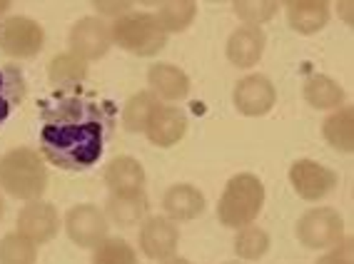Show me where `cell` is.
I'll return each instance as SVG.
<instances>
[{
    "mask_svg": "<svg viewBox=\"0 0 354 264\" xmlns=\"http://www.w3.org/2000/svg\"><path fill=\"white\" fill-rule=\"evenodd\" d=\"M110 113L85 97H63L43 110L40 152L60 170H88L100 160Z\"/></svg>",
    "mask_w": 354,
    "mask_h": 264,
    "instance_id": "6da1fadb",
    "label": "cell"
},
{
    "mask_svg": "<svg viewBox=\"0 0 354 264\" xmlns=\"http://www.w3.org/2000/svg\"><path fill=\"white\" fill-rule=\"evenodd\" d=\"M0 189L15 200H40L48 189L45 158L32 147H13L0 158Z\"/></svg>",
    "mask_w": 354,
    "mask_h": 264,
    "instance_id": "7a4b0ae2",
    "label": "cell"
},
{
    "mask_svg": "<svg viewBox=\"0 0 354 264\" xmlns=\"http://www.w3.org/2000/svg\"><path fill=\"white\" fill-rule=\"evenodd\" d=\"M265 207V185L259 182V177L242 172L234 175L222 192L217 202V220L230 229L252 225Z\"/></svg>",
    "mask_w": 354,
    "mask_h": 264,
    "instance_id": "3957f363",
    "label": "cell"
},
{
    "mask_svg": "<svg viewBox=\"0 0 354 264\" xmlns=\"http://www.w3.org/2000/svg\"><path fill=\"white\" fill-rule=\"evenodd\" d=\"M110 35H113L115 45H120L122 50L140 57L158 55L167 45V32L162 30L155 13H135V10H130V13L118 18L110 26Z\"/></svg>",
    "mask_w": 354,
    "mask_h": 264,
    "instance_id": "277c9868",
    "label": "cell"
},
{
    "mask_svg": "<svg viewBox=\"0 0 354 264\" xmlns=\"http://www.w3.org/2000/svg\"><path fill=\"white\" fill-rule=\"evenodd\" d=\"M297 239L307 249H332L344 239V220L329 207H315L297 222Z\"/></svg>",
    "mask_w": 354,
    "mask_h": 264,
    "instance_id": "5b68a950",
    "label": "cell"
},
{
    "mask_svg": "<svg viewBox=\"0 0 354 264\" xmlns=\"http://www.w3.org/2000/svg\"><path fill=\"white\" fill-rule=\"evenodd\" d=\"M45 45V30L38 20L13 15L0 23V50L10 57H35Z\"/></svg>",
    "mask_w": 354,
    "mask_h": 264,
    "instance_id": "8992f818",
    "label": "cell"
},
{
    "mask_svg": "<svg viewBox=\"0 0 354 264\" xmlns=\"http://www.w3.org/2000/svg\"><path fill=\"white\" fill-rule=\"evenodd\" d=\"M108 217L95 205H75L65 214V232L77 247L95 249L108 237Z\"/></svg>",
    "mask_w": 354,
    "mask_h": 264,
    "instance_id": "52a82bcc",
    "label": "cell"
},
{
    "mask_svg": "<svg viewBox=\"0 0 354 264\" xmlns=\"http://www.w3.org/2000/svg\"><path fill=\"white\" fill-rule=\"evenodd\" d=\"M290 182L302 200L319 202L332 195L337 187V172L315 162V160H297L290 167Z\"/></svg>",
    "mask_w": 354,
    "mask_h": 264,
    "instance_id": "ba28073f",
    "label": "cell"
},
{
    "mask_svg": "<svg viewBox=\"0 0 354 264\" xmlns=\"http://www.w3.org/2000/svg\"><path fill=\"white\" fill-rule=\"evenodd\" d=\"M110 45H113L110 26L102 18H95V15L80 18L70 30V53H75L85 63L105 57Z\"/></svg>",
    "mask_w": 354,
    "mask_h": 264,
    "instance_id": "9c48e42d",
    "label": "cell"
},
{
    "mask_svg": "<svg viewBox=\"0 0 354 264\" xmlns=\"http://www.w3.org/2000/svg\"><path fill=\"white\" fill-rule=\"evenodd\" d=\"M140 249L147 259L162 262L167 257H175L177 245H180V229L172 220H167L165 214H155V217H145L140 225L138 234Z\"/></svg>",
    "mask_w": 354,
    "mask_h": 264,
    "instance_id": "30bf717a",
    "label": "cell"
},
{
    "mask_svg": "<svg viewBox=\"0 0 354 264\" xmlns=\"http://www.w3.org/2000/svg\"><path fill=\"white\" fill-rule=\"evenodd\" d=\"M15 225H18V232L23 237H28L35 245H45L60 232V214L50 202L32 200L26 207H20Z\"/></svg>",
    "mask_w": 354,
    "mask_h": 264,
    "instance_id": "8fae6325",
    "label": "cell"
},
{
    "mask_svg": "<svg viewBox=\"0 0 354 264\" xmlns=\"http://www.w3.org/2000/svg\"><path fill=\"white\" fill-rule=\"evenodd\" d=\"M234 107L247 117H262L274 107L277 102V90L272 80L265 75H247L234 85L232 93Z\"/></svg>",
    "mask_w": 354,
    "mask_h": 264,
    "instance_id": "7c38bea8",
    "label": "cell"
},
{
    "mask_svg": "<svg viewBox=\"0 0 354 264\" xmlns=\"http://www.w3.org/2000/svg\"><path fill=\"white\" fill-rule=\"evenodd\" d=\"M185 132H187V117H185V113L180 107H170V105H160L152 113L150 122L145 127L147 140L158 147L177 145L185 138Z\"/></svg>",
    "mask_w": 354,
    "mask_h": 264,
    "instance_id": "4fadbf2b",
    "label": "cell"
},
{
    "mask_svg": "<svg viewBox=\"0 0 354 264\" xmlns=\"http://www.w3.org/2000/svg\"><path fill=\"white\" fill-rule=\"evenodd\" d=\"M267 35L262 28L242 26L230 35L227 40V57L237 68H254L265 55Z\"/></svg>",
    "mask_w": 354,
    "mask_h": 264,
    "instance_id": "5bb4252c",
    "label": "cell"
},
{
    "mask_svg": "<svg viewBox=\"0 0 354 264\" xmlns=\"http://www.w3.org/2000/svg\"><path fill=\"white\" fill-rule=\"evenodd\" d=\"M147 82H150V93L158 100H183L190 93V77L185 70H180L172 63H155L147 70Z\"/></svg>",
    "mask_w": 354,
    "mask_h": 264,
    "instance_id": "9a60e30c",
    "label": "cell"
},
{
    "mask_svg": "<svg viewBox=\"0 0 354 264\" xmlns=\"http://www.w3.org/2000/svg\"><path fill=\"white\" fill-rule=\"evenodd\" d=\"M105 185L110 187V195H133L142 192L145 187V167L130 155L113 158L105 167Z\"/></svg>",
    "mask_w": 354,
    "mask_h": 264,
    "instance_id": "2e32d148",
    "label": "cell"
},
{
    "mask_svg": "<svg viewBox=\"0 0 354 264\" xmlns=\"http://www.w3.org/2000/svg\"><path fill=\"white\" fill-rule=\"evenodd\" d=\"M165 217L172 222H190L205 212V195L195 185H172L162 197Z\"/></svg>",
    "mask_w": 354,
    "mask_h": 264,
    "instance_id": "e0dca14e",
    "label": "cell"
},
{
    "mask_svg": "<svg viewBox=\"0 0 354 264\" xmlns=\"http://www.w3.org/2000/svg\"><path fill=\"white\" fill-rule=\"evenodd\" d=\"M290 28L299 35H315L329 23V3L324 0H292L287 3Z\"/></svg>",
    "mask_w": 354,
    "mask_h": 264,
    "instance_id": "ac0fdd59",
    "label": "cell"
},
{
    "mask_svg": "<svg viewBox=\"0 0 354 264\" xmlns=\"http://www.w3.org/2000/svg\"><path fill=\"white\" fill-rule=\"evenodd\" d=\"M147 207H150V202H147L145 192L110 195L105 202V217L120 227H135L142 225V220L147 217Z\"/></svg>",
    "mask_w": 354,
    "mask_h": 264,
    "instance_id": "d6986e66",
    "label": "cell"
},
{
    "mask_svg": "<svg viewBox=\"0 0 354 264\" xmlns=\"http://www.w3.org/2000/svg\"><path fill=\"white\" fill-rule=\"evenodd\" d=\"M304 100L317 110H337L344 102V90L329 75H310L304 80Z\"/></svg>",
    "mask_w": 354,
    "mask_h": 264,
    "instance_id": "ffe728a7",
    "label": "cell"
},
{
    "mask_svg": "<svg viewBox=\"0 0 354 264\" xmlns=\"http://www.w3.org/2000/svg\"><path fill=\"white\" fill-rule=\"evenodd\" d=\"M322 135L337 152H352L354 147V113L352 107L332 110L322 125Z\"/></svg>",
    "mask_w": 354,
    "mask_h": 264,
    "instance_id": "44dd1931",
    "label": "cell"
},
{
    "mask_svg": "<svg viewBox=\"0 0 354 264\" xmlns=\"http://www.w3.org/2000/svg\"><path fill=\"white\" fill-rule=\"evenodd\" d=\"M48 77L55 88H75L88 77V63L75 53H57L48 65Z\"/></svg>",
    "mask_w": 354,
    "mask_h": 264,
    "instance_id": "7402d4cb",
    "label": "cell"
},
{
    "mask_svg": "<svg viewBox=\"0 0 354 264\" xmlns=\"http://www.w3.org/2000/svg\"><path fill=\"white\" fill-rule=\"evenodd\" d=\"M160 107V100L150 90H140L122 107V127L127 132H145L152 113Z\"/></svg>",
    "mask_w": 354,
    "mask_h": 264,
    "instance_id": "603a6c76",
    "label": "cell"
},
{
    "mask_svg": "<svg viewBox=\"0 0 354 264\" xmlns=\"http://www.w3.org/2000/svg\"><path fill=\"white\" fill-rule=\"evenodd\" d=\"M197 15V3L195 0H167L160 6V10L155 13V18L160 20L162 30L170 32H183L192 26V20Z\"/></svg>",
    "mask_w": 354,
    "mask_h": 264,
    "instance_id": "cb8c5ba5",
    "label": "cell"
},
{
    "mask_svg": "<svg viewBox=\"0 0 354 264\" xmlns=\"http://www.w3.org/2000/svg\"><path fill=\"white\" fill-rule=\"evenodd\" d=\"M26 97V80L18 73V68L6 65L0 68V125L13 113V107Z\"/></svg>",
    "mask_w": 354,
    "mask_h": 264,
    "instance_id": "d4e9b609",
    "label": "cell"
},
{
    "mask_svg": "<svg viewBox=\"0 0 354 264\" xmlns=\"http://www.w3.org/2000/svg\"><path fill=\"white\" fill-rule=\"evenodd\" d=\"M270 249V234L262 229V227L247 225L237 229V237H234V254L245 262H254V259H262Z\"/></svg>",
    "mask_w": 354,
    "mask_h": 264,
    "instance_id": "484cf974",
    "label": "cell"
},
{
    "mask_svg": "<svg viewBox=\"0 0 354 264\" xmlns=\"http://www.w3.org/2000/svg\"><path fill=\"white\" fill-rule=\"evenodd\" d=\"M38 262V245L23 237L20 232H10L0 239V264H35Z\"/></svg>",
    "mask_w": 354,
    "mask_h": 264,
    "instance_id": "4316f807",
    "label": "cell"
},
{
    "mask_svg": "<svg viewBox=\"0 0 354 264\" xmlns=\"http://www.w3.org/2000/svg\"><path fill=\"white\" fill-rule=\"evenodd\" d=\"M93 264H140L138 254L125 239L105 237L100 245L93 249Z\"/></svg>",
    "mask_w": 354,
    "mask_h": 264,
    "instance_id": "83f0119b",
    "label": "cell"
},
{
    "mask_svg": "<svg viewBox=\"0 0 354 264\" xmlns=\"http://www.w3.org/2000/svg\"><path fill=\"white\" fill-rule=\"evenodd\" d=\"M232 8H234V15L245 26L259 28L262 23L274 18V13L279 10V3L277 0H237V3H232Z\"/></svg>",
    "mask_w": 354,
    "mask_h": 264,
    "instance_id": "f1b7e54d",
    "label": "cell"
},
{
    "mask_svg": "<svg viewBox=\"0 0 354 264\" xmlns=\"http://www.w3.org/2000/svg\"><path fill=\"white\" fill-rule=\"evenodd\" d=\"M317 264H352V239L344 237L339 245L332 247L324 257H319Z\"/></svg>",
    "mask_w": 354,
    "mask_h": 264,
    "instance_id": "f546056e",
    "label": "cell"
},
{
    "mask_svg": "<svg viewBox=\"0 0 354 264\" xmlns=\"http://www.w3.org/2000/svg\"><path fill=\"white\" fill-rule=\"evenodd\" d=\"M95 8H97V13H100V18L102 15H115V20L118 18H122V15H127L130 13V3H95Z\"/></svg>",
    "mask_w": 354,
    "mask_h": 264,
    "instance_id": "4dcf8cb0",
    "label": "cell"
},
{
    "mask_svg": "<svg viewBox=\"0 0 354 264\" xmlns=\"http://www.w3.org/2000/svg\"><path fill=\"white\" fill-rule=\"evenodd\" d=\"M160 264H192L190 259H185V257H167V259H162Z\"/></svg>",
    "mask_w": 354,
    "mask_h": 264,
    "instance_id": "1f68e13d",
    "label": "cell"
},
{
    "mask_svg": "<svg viewBox=\"0 0 354 264\" xmlns=\"http://www.w3.org/2000/svg\"><path fill=\"white\" fill-rule=\"evenodd\" d=\"M8 8H10V3H8V0H0V18L8 13Z\"/></svg>",
    "mask_w": 354,
    "mask_h": 264,
    "instance_id": "d6a6232c",
    "label": "cell"
},
{
    "mask_svg": "<svg viewBox=\"0 0 354 264\" xmlns=\"http://www.w3.org/2000/svg\"><path fill=\"white\" fill-rule=\"evenodd\" d=\"M3 212H6V202H3V197H0V217H3Z\"/></svg>",
    "mask_w": 354,
    "mask_h": 264,
    "instance_id": "836d02e7",
    "label": "cell"
},
{
    "mask_svg": "<svg viewBox=\"0 0 354 264\" xmlns=\"http://www.w3.org/2000/svg\"><path fill=\"white\" fill-rule=\"evenodd\" d=\"M227 264H242V262H227Z\"/></svg>",
    "mask_w": 354,
    "mask_h": 264,
    "instance_id": "e575fe53",
    "label": "cell"
}]
</instances>
